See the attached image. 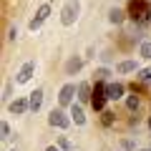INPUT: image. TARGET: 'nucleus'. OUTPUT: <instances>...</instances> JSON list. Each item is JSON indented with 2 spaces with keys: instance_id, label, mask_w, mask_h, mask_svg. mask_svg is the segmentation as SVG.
I'll return each mask as SVG.
<instances>
[{
  "instance_id": "obj_22",
  "label": "nucleus",
  "mask_w": 151,
  "mask_h": 151,
  "mask_svg": "<svg viewBox=\"0 0 151 151\" xmlns=\"http://www.w3.org/2000/svg\"><path fill=\"white\" fill-rule=\"evenodd\" d=\"M45 151H60V149H55V146H48V149H45Z\"/></svg>"
},
{
  "instance_id": "obj_23",
  "label": "nucleus",
  "mask_w": 151,
  "mask_h": 151,
  "mask_svg": "<svg viewBox=\"0 0 151 151\" xmlns=\"http://www.w3.org/2000/svg\"><path fill=\"white\" fill-rule=\"evenodd\" d=\"M141 151H151V149H141Z\"/></svg>"
},
{
  "instance_id": "obj_1",
  "label": "nucleus",
  "mask_w": 151,
  "mask_h": 151,
  "mask_svg": "<svg viewBox=\"0 0 151 151\" xmlns=\"http://www.w3.org/2000/svg\"><path fill=\"white\" fill-rule=\"evenodd\" d=\"M78 15H81V3L78 0H68L63 5V10H60V23L63 25H73L78 20Z\"/></svg>"
},
{
  "instance_id": "obj_9",
  "label": "nucleus",
  "mask_w": 151,
  "mask_h": 151,
  "mask_svg": "<svg viewBox=\"0 0 151 151\" xmlns=\"http://www.w3.org/2000/svg\"><path fill=\"white\" fill-rule=\"evenodd\" d=\"M106 96H108V101H119V98H124V86H121V83H108V86H106Z\"/></svg>"
},
{
  "instance_id": "obj_13",
  "label": "nucleus",
  "mask_w": 151,
  "mask_h": 151,
  "mask_svg": "<svg viewBox=\"0 0 151 151\" xmlns=\"http://www.w3.org/2000/svg\"><path fill=\"white\" fill-rule=\"evenodd\" d=\"M108 20L116 23V25H121V23L126 20V15H124V10H119V8H111V10H108Z\"/></svg>"
},
{
  "instance_id": "obj_24",
  "label": "nucleus",
  "mask_w": 151,
  "mask_h": 151,
  "mask_svg": "<svg viewBox=\"0 0 151 151\" xmlns=\"http://www.w3.org/2000/svg\"><path fill=\"white\" fill-rule=\"evenodd\" d=\"M13 151H15V149H13Z\"/></svg>"
},
{
  "instance_id": "obj_5",
  "label": "nucleus",
  "mask_w": 151,
  "mask_h": 151,
  "mask_svg": "<svg viewBox=\"0 0 151 151\" xmlns=\"http://www.w3.org/2000/svg\"><path fill=\"white\" fill-rule=\"evenodd\" d=\"M78 93V88L73 86V83H65L63 88H60V93H58V103L60 106H73V96Z\"/></svg>"
},
{
  "instance_id": "obj_11",
  "label": "nucleus",
  "mask_w": 151,
  "mask_h": 151,
  "mask_svg": "<svg viewBox=\"0 0 151 151\" xmlns=\"http://www.w3.org/2000/svg\"><path fill=\"white\" fill-rule=\"evenodd\" d=\"M28 101H30V111H38V108L43 106V88H35Z\"/></svg>"
},
{
  "instance_id": "obj_8",
  "label": "nucleus",
  "mask_w": 151,
  "mask_h": 151,
  "mask_svg": "<svg viewBox=\"0 0 151 151\" xmlns=\"http://www.w3.org/2000/svg\"><path fill=\"white\" fill-rule=\"evenodd\" d=\"M28 108H30V101H28V98H15V101L8 106V111H10L13 116H20V113H25Z\"/></svg>"
},
{
  "instance_id": "obj_21",
  "label": "nucleus",
  "mask_w": 151,
  "mask_h": 151,
  "mask_svg": "<svg viewBox=\"0 0 151 151\" xmlns=\"http://www.w3.org/2000/svg\"><path fill=\"white\" fill-rule=\"evenodd\" d=\"M60 149H63V151H70V144H68V139H60Z\"/></svg>"
},
{
  "instance_id": "obj_14",
  "label": "nucleus",
  "mask_w": 151,
  "mask_h": 151,
  "mask_svg": "<svg viewBox=\"0 0 151 151\" xmlns=\"http://www.w3.org/2000/svg\"><path fill=\"white\" fill-rule=\"evenodd\" d=\"M131 70H136V60H124V63H119V73H131Z\"/></svg>"
},
{
  "instance_id": "obj_16",
  "label": "nucleus",
  "mask_w": 151,
  "mask_h": 151,
  "mask_svg": "<svg viewBox=\"0 0 151 151\" xmlns=\"http://www.w3.org/2000/svg\"><path fill=\"white\" fill-rule=\"evenodd\" d=\"M139 106H141L139 96H129L126 98V108H129V111H139Z\"/></svg>"
},
{
  "instance_id": "obj_6",
  "label": "nucleus",
  "mask_w": 151,
  "mask_h": 151,
  "mask_svg": "<svg viewBox=\"0 0 151 151\" xmlns=\"http://www.w3.org/2000/svg\"><path fill=\"white\" fill-rule=\"evenodd\" d=\"M106 101H108V96H106V86H101V83H98L96 91H93V96H91V103H93V108H96V111H103Z\"/></svg>"
},
{
  "instance_id": "obj_3",
  "label": "nucleus",
  "mask_w": 151,
  "mask_h": 151,
  "mask_svg": "<svg viewBox=\"0 0 151 151\" xmlns=\"http://www.w3.org/2000/svg\"><path fill=\"white\" fill-rule=\"evenodd\" d=\"M48 15H50V5L45 3V5H40V8L35 10V18L28 23V28H30V30H40V25L48 20Z\"/></svg>"
},
{
  "instance_id": "obj_4",
  "label": "nucleus",
  "mask_w": 151,
  "mask_h": 151,
  "mask_svg": "<svg viewBox=\"0 0 151 151\" xmlns=\"http://www.w3.org/2000/svg\"><path fill=\"white\" fill-rule=\"evenodd\" d=\"M48 124L55 126V129H68V126H70V119L60 111V108H53V111H50V116H48Z\"/></svg>"
},
{
  "instance_id": "obj_2",
  "label": "nucleus",
  "mask_w": 151,
  "mask_h": 151,
  "mask_svg": "<svg viewBox=\"0 0 151 151\" xmlns=\"http://www.w3.org/2000/svg\"><path fill=\"white\" fill-rule=\"evenodd\" d=\"M129 13H131L134 20H149V15H151V3H146V0H131Z\"/></svg>"
},
{
  "instance_id": "obj_17",
  "label": "nucleus",
  "mask_w": 151,
  "mask_h": 151,
  "mask_svg": "<svg viewBox=\"0 0 151 151\" xmlns=\"http://www.w3.org/2000/svg\"><path fill=\"white\" fill-rule=\"evenodd\" d=\"M139 81L141 83H151V68H141L139 70Z\"/></svg>"
},
{
  "instance_id": "obj_10",
  "label": "nucleus",
  "mask_w": 151,
  "mask_h": 151,
  "mask_svg": "<svg viewBox=\"0 0 151 151\" xmlns=\"http://www.w3.org/2000/svg\"><path fill=\"white\" fill-rule=\"evenodd\" d=\"M70 121H76V126H83L86 124V113H83V108L81 106H70Z\"/></svg>"
},
{
  "instance_id": "obj_20",
  "label": "nucleus",
  "mask_w": 151,
  "mask_h": 151,
  "mask_svg": "<svg viewBox=\"0 0 151 151\" xmlns=\"http://www.w3.org/2000/svg\"><path fill=\"white\" fill-rule=\"evenodd\" d=\"M96 78H98V81H106V78H108V68H98L96 70Z\"/></svg>"
},
{
  "instance_id": "obj_7",
  "label": "nucleus",
  "mask_w": 151,
  "mask_h": 151,
  "mask_svg": "<svg viewBox=\"0 0 151 151\" xmlns=\"http://www.w3.org/2000/svg\"><path fill=\"white\" fill-rule=\"evenodd\" d=\"M33 73H35V60H28V63L20 65V70H18V76H15V81H18V83H28V81L33 78Z\"/></svg>"
},
{
  "instance_id": "obj_19",
  "label": "nucleus",
  "mask_w": 151,
  "mask_h": 151,
  "mask_svg": "<svg viewBox=\"0 0 151 151\" xmlns=\"http://www.w3.org/2000/svg\"><path fill=\"white\" fill-rule=\"evenodd\" d=\"M0 134H3L0 139H3V141H8V139H10V126H8V124H3V126H0Z\"/></svg>"
},
{
  "instance_id": "obj_18",
  "label": "nucleus",
  "mask_w": 151,
  "mask_h": 151,
  "mask_svg": "<svg viewBox=\"0 0 151 151\" xmlns=\"http://www.w3.org/2000/svg\"><path fill=\"white\" fill-rule=\"evenodd\" d=\"M139 55L141 58H151V43H141L139 45Z\"/></svg>"
},
{
  "instance_id": "obj_12",
  "label": "nucleus",
  "mask_w": 151,
  "mask_h": 151,
  "mask_svg": "<svg viewBox=\"0 0 151 151\" xmlns=\"http://www.w3.org/2000/svg\"><path fill=\"white\" fill-rule=\"evenodd\" d=\"M91 96H93L91 86H88V83H81V86H78V101L86 103V101H91Z\"/></svg>"
},
{
  "instance_id": "obj_15",
  "label": "nucleus",
  "mask_w": 151,
  "mask_h": 151,
  "mask_svg": "<svg viewBox=\"0 0 151 151\" xmlns=\"http://www.w3.org/2000/svg\"><path fill=\"white\" fill-rule=\"evenodd\" d=\"M81 65H83L81 58H70L68 65H65V70H68V73H73V70H81Z\"/></svg>"
}]
</instances>
